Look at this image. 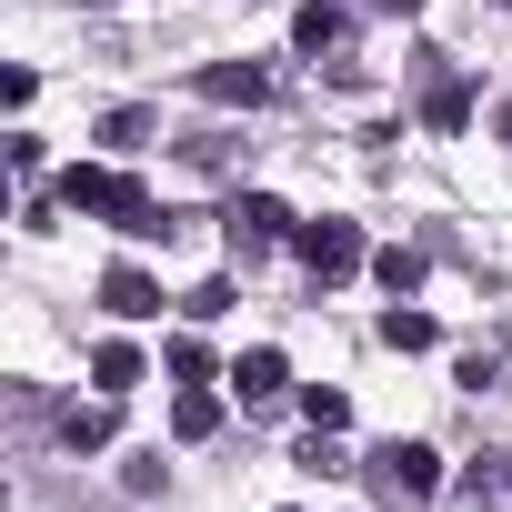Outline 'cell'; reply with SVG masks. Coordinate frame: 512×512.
I'll list each match as a JSON object with an SVG mask.
<instances>
[{"instance_id": "obj_1", "label": "cell", "mask_w": 512, "mask_h": 512, "mask_svg": "<svg viewBox=\"0 0 512 512\" xmlns=\"http://www.w3.org/2000/svg\"><path fill=\"white\" fill-rule=\"evenodd\" d=\"M61 201H71V211H101V221L131 231V241H171V231H181L131 171H91V161H81V171H61Z\"/></svg>"}, {"instance_id": "obj_2", "label": "cell", "mask_w": 512, "mask_h": 512, "mask_svg": "<svg viewBox=\"0 0 512 512\" xmlns=\"http://www.w3.org/2000/svg\"><path fill=\"white\" fill-rule=\"evenodd\" d=\"M292 231H302V221H292L272 191H241V201L221 211V241H231V262H262V251H282Z\"/></svg>"}, {"instance_id": "obj_3", "label": "cell", "mask_w": 512, "mask_h": 512, "mask_svg": "<svg viewBox=\"0 0 512 512\" xmlns=\"http://www.w3.org/2000/svg\"><path fill=\"white\" fill-rule=\"evenodd\" d=\"M292 251H302V262H312V282H352V272L372 262V251H362V231H352V221H302V231H292Z\"/></svg>"}, {"instance_id": "obj_4", "label": "cell", "mask_w": 512, "mask_h": 512, "mask_svg": "<svg viewBox=\"0 0 512 512\" xmlns=\"http://www.w3.org/2000/svg\"><path fill=\"white\" fill-rule=\"evenodd\" d=\"M372 492H382V502H422V492H442V462H432L422 442H382V452H372Z\"/></svg>"}, {"instance_id": "obj_5", "label": "cell", "mask_w": 512, "mask_h": 512, "mask_svg": "<svg viewBox=\"0 0 512 512\" xmlns=\"http://www.w3.org/2000/svg\"><path fill=\"white\" fill-rule=\"evenodd\" d=\"M422 121H432V131H462V121H472V91L442 71V51H422Z\"/></svg>"}, {"instance_id": "obj_6", "label": "cell", "mask_w": 512, "mask_h": 512, "mask_svg": "<svg viewBox=\"0 0 512 512\" xmlns=\"http://www.w3.org/2000/svg\"><path fill=\"white\" fill-rule=\"evenodd\" d=\"M201 101H221V111L241 101V111H251V101H272V71H262V61H211V71H201Z\"/></svg>"}, {"instance_id": "obj_7", "label": "cell", "mask_w": 512, "mask_h": 512, "mask_svg": "<svg viewBox=\"0 0 512 512\" xmlns=\"http://www.w3.org/2000/svg\"><path fill=\"white\" fill-rule=\"evenodd\" d=\"M101 302H111L121 322H151V312H161V282H151L141 262H111V272H101Z\"/></svg>"}, {"instance_id": "obj_8", "label": "cell", "mask_w": 512, "mask_h": 512, "mask_svg": "<svg viewBox=\"0 0 512 512\" xmlns=\"http://www.w3.org/2000/svg\"><path fill=\"white\" fill-rule=\"evenodd\" d=\"M352 41V11H342V0H312V11L292 21V51H312V61H332Z\"/></svg>"}, {"instance_id": "obj_9", "label": "cell", "mask_w": 512, "mask_h": 512, "mask_svg": "<svg viewBox=\"0 0 512 512\" xmlns=\"http://www.w3.org/2000/svg\"><path fill=\"white\" fill-rule=\"evenodd\" d=\"M282 382H292V362H282L272 342H262V352H241V362H231V392H241V402H272Z\"/></svg>"}, {"instance_id": "obj_10", "label": "cell", "mask_w": 512, "mask_h": 512, "mask_svg": "<svg viewBox=\"0 0 512 512\" xmlns=\"http://www.w3.org/2000/svg\"><path fill=\"white\" fill-rule=\"evenodd\" d=\"M372 282H382L392 302H412V292H422V251H412V241H392V251H372Z\"/></svg>"}, {"instance_id": "obj_11", "label": "cell", "mask_w": 512, "mask_h": 512, "mask_svg": "<svg viewBox=\"0 0 512 512\" xmlns=\"http://www.w3.org/2000/svg\"><path fill=\"white\" fill-rule=\"evenodd\" d=\"M91 382H101L111 402H121V392H141V352H131V342H101V352H91Z\"/></svg>"}, {"instance_id": "obj_12", "label": "cell", "mask_w": 512, "mask_h": 512, "mask_svg": "<svg viewBox=\"0 0 512 512\" xmlns=\"http://www.w3.org/2000/svg\"><path fill=\"white\" fill-rule=\"evenodd\" d=\"M171 432H181V442H211V432H221V402H211L201 382H181V402H171Z\"/></svg>"}, {"instance_id": "obj_13", "label": "cell", "mask_w": 512, "mask_h": 512, "mask_svg": "<svg viewBox=\"0 0 512 512\" xmlns=\"http://www.w3.org/2000/svg\"><path fill=\"white\" fill-rule=\"evenodd\" d=\"M61 442H71V452H101V442H111V392H101V402H71V412H61Z\"/></svg>"}, {"instance_id": "obj_14", "label": "cell", "mask_w": 512, "mask_h": 512, "mask_svg": "<svg viewBox=\"0 0 512 512\" xmlns=\"http://www.w3.org/2000/svg\"><path fill=\"white\" fill-rule=\"evenodd\" d=\"M151 131H161V121H151V111H141V101H121V111H111V121H101V141H111V151H121V161H131V151H151Z\"/></svg>"}, {"instance_id": "obj_15", "label": "cell", "mask_w": 512, "mask_h": 512, "mask_svg": "<svg viewBox=\"0 0 512 512\" xmlns=\"http://www.w3.org/2000/svg\"><path fill=\"white\" fill-rule=\"evenodd\" d=\"M382 342H392V352H432L442 332H432V312H402V302H392V312H382Z\"/></svg>"}, {"instance_id": "obj_16", "label": "cell", "mask_w": 512, "mask_h": 512, "mask_svg": "<svg viewBox=\"0 0 512 512\" xmlns=\"http://www.w3.org/2000/svg\"><path fill=\"white\" fill-rule=\"evenodd\" d=\"M121 492H131V502H161V492H171V462H161V452H131V462H121Z\"/></svg>"}, {"instance_id": "obj_17", "label": "cell", "mask_w": 512, "mask_h": 512, "mask_svg": "<svg viewBox=\"0 0 512 512\" xmlns=\"http://www.w3.org/2000/svg\"><path fill=\"white\" fill-rule=\"evenodd\" d=\"M181 161H191V171H231V161H241V141H231V131H191V141H181Z\"/></svg>"}, {"instance_id": "obj_18", "label": "cell", "mask_w": 512, "mask_h": 512, "mask_svg": "<svg viewBox=\"0 0 512 512\" xmlns=\"http://www.w3.org/2000/svg\"><path fill=\"white\" fill-rule=\"evenodd\" d=\"M302 472H352V452H342V442L312 422V432H302Z\"/></svg>"}, {"instance_id": "obj_19", "label": "cell", "mask_w": 512, "mask_h": 512, "mask_svg": "<svg viewBox=\"0 0 512 512\" xmlns=\"http://www.w3.org/2000/svg\"><path fill=\"white\" fill-rule=\"evenodd\" d=\"M462 492H472V502H502V492H512V472H502V452H482V462L462 472Z\"/></svg>"}, {"instance_id": "obj_20", "label": "cell", "mask_w": 512, "mask_h": 512, "mask_svg": "<svg viewBox=\"0 0 512 512\" xmlns=\"http://www.w3.org/2000/svg\"><path fill=\"white\" fill-rule=\"evenodd\" d=\"M302 412H312V422H322V432H342V422H352V402H342V392H322V382H312V392H302Z\"/></svg>"}, {"instance_id": "obj_21", "label": "cell", "mask_w": 512, "mask_h": 512, "mask_svg": "<svg viewBox=\"0 0 512 512\" xmlns=\"http://www.w3.org/2000/svg\"><path fill=\"white\" fill-rule=\"evenodd\" d=\"M181 312H191V322H221V312H231V282H201V292H191Z\"/></svg>"}, {"instance_id": "obj_22", "label": "cell", "mask_w": 512, "mask_h": 512, "mask_svg": "<svg viewBox=\"0 0 512 512\" xmlns=\"http://www.w3.org/2000/svg\"><path fill=\"white\" fill-rule=\"evenodd\" d=\"M372 11H422V0H372Z\"/></svg>"}, {"instance_id": "obj_23", "label": "cell", "mask_w": 512, "mask_h": 512, "mask_svg": "<svg viewBox=\"0 0 512 512\" xmlns=\"http://www.w3.org/2000/svg\"><path fill=\"white\" fill-rule=\"evenodd\" d=\"M502 131H512V101H502Z\"/></svg>"}, {"instance_id": "obj_24", "label": "cell", "mask_w": 512, "mask_h": 512, "mask_svg": "<svg viewBox=\"0 0 512 512\" xmlns=\"http://www.w3.org/2000/svg\"><path fill=\"white\" fill-rule=\"evenodd\" d=\"M502 11H512V0H502Z\"/></svg>"}]
</instances>
